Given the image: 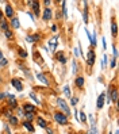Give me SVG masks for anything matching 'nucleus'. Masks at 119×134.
Here are the masks:
<instances>
[{"label":"nucleus","mask_w":119,"mask_h":134,"mask_svg":"<svg viewBox=\"0 0 119 134\" xmlns=\"http://www.w3.org/2000/svg\"><path fill=\"white\" fill-rule=\"evenodd\" d=\"M96 62V52H95L93 48H88V52H87V60H85V65H87V69H89V73H91V69L92 66L95 65Z\"/></svg>","instance_id":"f257e3e1"},{"label":"nucleus","mask_w":119,"mask_h":134,"mask_svg":"<svg viewBox=\"0 0 119 134\" xmlns=\"http://www.w3.org/2000/svg\"><path fill=\"white\" fill-rule=\"evenodd\" d=\"M53 58H54V61L60 62L61 65H66V62H68V53L65 50H57V52L53 53Z\"/></svg>","instance_id":"f03ea898"},{"label":"nucleus","mask_w":119,"mask_h":134,"mask_svg":"<svg viewBox=\"0 0 119 134\" xmlns=\"http://www.w3.org/2000/svg\"><path fill=\"white\" fill-rule=\"evenodd\" d=\"M53 118H54V121L57 122L60 126H66V125H69L68 116H66L64 113H61V111H54V113H53Z\"/></svg>","instance_id":"7ed1b4c3"},{"label":"nucleus","mask_w":119,"mask_h":134,"mask_svg":"<svg viewBox=\"0 0 119 134\" xmlns=\"http://www.w3.org/2000/svg\"><path fill=\"white\" fill-rule=\"evenodd\" d=\"M55 104H57L62 111L61 113H64L66 116H69L70 114V108H69V106H68V103H66V100L65 99H62V98H55Z\"/></svg>","instance_id":"20e7f679"},{"label":"nucleus","mask_w":119,"mask_h":134,"mask_svg":"<svg viewBox=\"0 0 119 134\" xmlns=\"http://www.w3.org/2000/svg\"><path fill=\"white\" fill-rule=\"evenodd\" d=\"M14 16H16V12H15V7L12 5V3L7 2L5 3V10H4V18L7 20H11Z\"/></svg>","instance_id":"39448f33"},{"label":"nucleus","mask_w":119,"mask_h":134,"mask_svg":"<svg viewBox=\"0 0 119 134\" xmlns=\"http://www.w3.org/2000/svg\"><path fill=\"white\" fill-rule=\"evenodd\" d=\"M10 84L14 87L16 91H23V88H25V84H23V79H19V77H12L10 80Z\"/></svg>","instance_id":"423d86ee"},{"label":"nucleus","mask_w":119,"mask_h":134,"mask_svg":"<svg viewBox=\"0 0 119 134\" xmlns=\"http://www.w3.org/2000/svg\"><path fill=\"white\" fill-rule=\"evenodd\" d=\"M53 10H52V7L50 8H43V11H42V14H41V18H42V20L45 22V23H47V22H50L52 19H53Z\"/></svg>","instance_id":"0eeeda50"},{"label":"nucleus","mask_w":119,"mask_h":134,"mask_svg":"<svg viewBox=\"0 0 119 134\" xmlns=\"http://www.w3.org/2000/svg\"><path fill=\"white\" fill-rule=\"evenodd\" d=\"M31 14L34 15V18H38V16H41V2H33L31 3Z\"/></svg>","instance_id":"6e6552de"},{"label":"nucleus","mask_w":119,"mask_h":134,"mask_svg":"<svg viewBox=\"0 0 119 134\" xmlns=\"http://www.w3.org/2000/svg\"><path fill=\"white\" fill-rule=\"evenodd\" d=\"M84 85H85V79H84V76H81V75H77L76 77H75V87L77 90H84Z\"/></svg>","instance_id":"1a4fd4ad"},{"label":"nucleus","mask_w":119,"mask_h":134,"mask_svg":"<svg viewBox=\"0 0 119 134\" xmlns=\"http://www.w3.org/2000/svg\"><path fill=\"white\" fill-rule=\"evenodd\" d=\"M18 68L22 70V72H23V75H25L27 79H29V80H33V75H31V70L25 65V64H22V62H18Z\"/></svg>","instance_id":"9d476101"},{"label":"nucleus","mask_w":119,"mask_h":134,"mask_svg":"<svg viewBox=\"0 0 119 134\" xmlns=\"http://www.w3.org/2000/svg\"><path fill=\"white\" fill-rule=\"evenodd\" d=\"M111 34H112V38L116 41L118 37V25H116V18L111 16Z\"/></svg>","instance_id":"9b49d317"},{"label":"nucleus","mask_w":119,"mask_h":134,"mask_svg":"<svg viewBox=\"0 0 119 134\" xmlns=\"http://www.w3.org/2000/svg\"><path fill=\"white\" fill-rule=\"evenodd\" d=\"M58 35H53L52 38H49V50L52 52H55V49H57L58 46Z\"/></svg>","instance_id":"f8f14e48"},{"label":"nucleus","mask_w":119,"mask_h":134,"mask_svg":"<svg viewBox=\"0 0 119 134\" xmlns=\"http://www.w3.org/2000/svg\"><path fill=\"white\" fill-rule=\"evenodd\" d=\"M22 110L25 111V114H35L37 113V107L33 103H25L22 107Z\"/></svg>","instance_id":"ddd939ff"},{"label":"nucleus","mask_w":119,"mask_h":134,"mask_svg":"<svg viewBox=\"0 0 119 134\" xmlns=\"http://www.w3.org/2000/svg\"><path fill=\"white\" fill-rule=\"evenodd\" d=\"M89 121H91V129L87 131V134H99L98 126H96V121H95V116L89 115Z\"/></svg>","instance_id":"4468645a"},{"label":"nucleus","mask_w":119,"mask_h":134,"mask_svg":"<svg viewBox=\"0 0 119 134\" xmlns=\"http://www.w3.org/2000/svg\"><path fill=\"white\" fill-rule=\"evenodd\" d=\"M8 22H10V29L11 30H19L20 29V19H19V16H14Z\"/></svg>","instance_id":"2eb2a0df"},{"label":"nucleus","mask_w":119,"mask_h":134,"mask_svg":"<svg viewBox=\"0 0 119 134\" xmlns=\"http://www.w3.org/2000/svg\"><path fill=\"white\" fill-rule=\"evenodd\" d=\"M83 20L85 25L89 23V11H88V3L84 2V10H83Z\"/></svg>","instance_id":"dca6fc26"},{"label":"nucleus","mask_w":119,"mask_h":134,"mask_svg":"<svg viewBox=\"0 0 119 134\" xmlns=\"http://www.w3.org/2000/svg\"><path fill=\"white\" fill-rule=\"evenodd\" d=\"M33 58L35 60V62L38 65H43V58H42L41 54H39L38 49H33Z\"/></svg>","instance_id":"f3484780"},{"label":"nucleus","mask_w":119,"mask_h":134,"mask_svg":"<svg viewBox=\"0 0 119 134\" xmlns=\"http://www.w3.org/2000/svg\"><path fill=\"white\" fill-rule=\"evenodd\" d=\"M16 53H18V57L20 58V60H26L27 58V50L25 49V48H22V46H18L16 48Z\"/></svg>","instance_id":"a211bd4d"},{"label":"nucleus","mask_w":119,"mask_h":134,"mask_svg":"<svg viewBox=\"0 0 119 134\" xmlns=\"http://www.w3.org/2000/svg\"><path fill=\"white\" fill-rule=\"evenodd\" d=\"M104 102H106V99H104V92H101L100 95L98 96V100H96V108H98V110H101L103 106H104Z\"/></svg>","instance_id":"6ab92c4d"},{"label":"nucleus","mask_w":119,"mask_h":134,"mask_svg":"<svg viewBox=\"0 0 119 134\" xmlns=\"http://www.w3.org/2000/svg\"><path fill=\"white\" fill-rule=\"evenodd\" d=\"M35 123L39 126V127H42V129H46L47 127V122L43 116H37L35 118Z\"/></svg>","instance_id":"aec40b11"},{"label":"nucleus","mask_w":119,"mask_h":134,"mask_svg":"<svg viewBox=\"0 0 119 134\" xmlns=\"http://www.w3.org/2000/svg\"><path fill=\"white\" fill-rule=\"evenodd\" d=\"M37 79H38V80L41 81L42 84H45L46 87L49 85V80H47V77H46L45 73H42V72H37Z\"/></svg>","instance_id":"412c9836"},{"label":"nucleus","mask_w":119,"mask_h":134,"mask_svg":"<svg viewBox=\"0 0 119 134\" xmlns=\"http://www.w3.org/2000/svg\"><path fill=\"white\" fill-rule=\"evenodd\" d=\"M61 7V14H62V19H68V10H66V2H60Z\"/></svg>","instance_id":"4be33fe9"},{"label":"nucleus","mask_w":119,"mask_h":134,"mask_svg":"<svg viewBox=\"0 0 119 134\" xmlns=\"http://www.w3.org/2000/svg\"><path fill=\"white\" fill-rule=\"evenodd\" d=\"M73 54H75V58L76 60L81 58V45H80V42H78L77 46H75V48H73Z\"/></svg>","instance_id":"5701e85b"},{"label":"nucleus","mask_w":119,"mask_h":134,"mask_svg":"<svg viewBox=\"0 0 119 134\" xmlns=\"http://www.w3.org/2000/svg\"><path fill=\"white\" fill-rule=\"evenodd\" d=\"M8 125L12 126V127H16V126H19V119H18V116H15V115L10 116V118H8Z\"/></svg>","instance_id":"b1692460"},{"label":"nucleus","mask_w":119,"mask_h":134,"mask_svg":"<svg viewBox=\"0 0 119 134\" xmlns=\"http://www.w3.org/2000/svg\"><path fill=\"white\" fill-rule=\"evenodd\" d=\"M23 127H26L29 130V133H35V127L33 122H27V121H23Z\"/></svg>","instance_id":"393cba45"},{"label":"nucleus","mask_w":119,"mask_h":134,"mask_svg":"<svg viewBox=\"0 0 119 134\" xmlns=\"http://www.w3.org/2000/svg\"><path fill=\"white\" fill-rule=\"evenodd\" d=\"M0 30H2L3 33H4V31H7V30H10V22L7 20L5 18L0 22Z\"/></svg>","instance_id":"a878e982"},{"label":"nucleus","mask_w":119,"mask_h":134,"mask_svg":"<svg viewBox=\"0 0 119 134\" xmlns=\"http://www.w3.org/2000/svg\"><path fill=\"white\" fill-rule=\"evenodd\" d=\"M4 37H5V39H8V41H14L15 39V33H14V30H7V31H4Z\"/></svg>","instance_id":"bb28decb"},{"label":"nucleus","mask_w":119,"mask_h":134,"mask_svg":"<svg viewBox=\"0 0 119 134\" xmlns=\"http://www.w3.org/2000/svg\"><path fill=\"white\" fill-rule=\"evenodd\" d=\"M31 38H33L34 45H37V43L41 42V39H42V34H41V33H34V34H31Z\"/></svg>","instance_id":"cd10ccee"},{"label":"nucleus","mask_w":119,"mask_h":134,"mask_svg":"<svg viewBox=\"0 0 119 134\" xmlns=\"http://www.w3.org/2000/svg\"><path fill=\"white\" fill-rule=\"evenodd\" d=\"M77 72H78V61L76 58H73L72 60V73L77 75Z\"/></svg>","instance_id":"c85d7f7f"},{"label":"nucleus","mask_w":119,"mask_h":134,"mask_svg":"<svg viewBox=\"0 0 119 134\" xmlns=\"http://www.w3.org/2000/svg\"><path fill=\"white\" fill-rule=\"evenodd\" d=\"M2 113H3V115L7 118V119H8L10 116H12L14 114H12V110H10L8 107H4V108H2Z\"/></svg>","instance_id":"c756f323"},{"label":"nucleus","mask_w":119,"mask_h":134,"mask_svg":"<svg viewBox=\"0 0 119 134\" xmlns=\"http://www.w3.org/2000/svg\"><path fill=\"white\" fill-rule=\"evenodd\" d=\"M62 92H64V95H65L68 99L72 98V92H70V88H69V85H68V84L64 85V88H62Z\"/></svg>","instance_id":"7c9ffc66"},{"label":"nucleus","mask_w":119,"mask_h":134,"mask_svg":"<svg viewBox=\"0 0 119 134\" xmlns=\"http://www.w3.org/2000/svg\"><path fill=\"white\" fill-rule=\"evenodd\" d=\"M29 96L34 100V103H35V104H41V100L37 98V93H35V92H30V93H29Z\"/></svg>","instance_id":"2f4dec72"},{"label":"nucleus","mask_w":119,"mask_h":134,"mask_svg":"<svg viewBox=\"0 0 119 134\" xmlns=\"http://www.w3.org/2000/svg\"><path fill=\"white\" fill-rule=\"evenodd\" d=\"M78 115H80V119H78V121H80L81 123H85L87 121H88V118H87V114H85L84 111H80V113H78Z\"/></svg>","instance_id":"473e14b6"},{"label":"nucleus","mask_w":119,"mask_h":134,"mask_svg":"<svg viewBox=\"0 0 119 134\" xmlns=\"http://www.w3.org/2000/svg\"><path fill=\"white\" fill-rule=\"evenodd\" d=\"M37 114V113H35ZM35 114H25V121L27 122H33L34 118H35Z\"/></svg>","instance_id":"72a5a7b5"},{"label":"nucleus","mask_w":119,"mask_h":134,"mask_svg":"<svg viewBox=\"0 0 119 134\" xmlns=\"http://www.w3.org/2000/svg\"><path fill=\"white\" fill-rule=\"evenodd\" d=\"M107 60H108L107 54H104V56H103V60H101V69H103V70L107 68Z\"/></svg>","instance_id":"f704fd0d"},{"label":"nucleus","mask_w":119,"mask_h":134,"mask_svg":"<svg viewBox=\"0 0 119 134\" xmlns=\"http://www.w3.org/2000/svg\"><path fill=\"white\" fill-rule=\"evenodd\" d=\"M69 102H70V106H73V107H75V106H77V103H78V98L72 95V98L69 99Z\"/></svg>","instance_id":"c9c22d12"},{"label":"nucleus","mask_w":119,"mask_h":134,"mask_svg":"<svg viewBox=\"0 0 119 134\" xmlns=\"http://www.w3.org/2000/svg\"><path fill=\"white\" fill-rule=\"evenodd\" d=\"M7 66H8V60L3 57L0 60V68H7Z\"/></svg>","instance_id":"e433bc0d"},{"label":"nucleus","mask_w":119,"mask_h":134,"mask_svg":"<svg viewBox=\"0 0 119 134\" xmlns=\"http://www.w3.org/2000/svg\"><path fill=\"white\" fill-rule=\"evenodd\" d=\"M112 54H114L115 58H118V45H116V41H115L114 45H112Z\"/></svg>","instance_id":"4c0bfd02"},{"label":"nucleus","mask_w":119,"mask_h":134,"mask_svg":"<svg viewBox=\"0 0 119 134\" xmlns=\"http://www.w3.org/2000/svg\"><path fill=\"white\" fill-rule=\"evenodd\" d=\"M53 18H55V20H61V19H62L61 11H55V14H53Z\"/></svg>","instance_id":"58836bf2"},{"label":"nucleus","mask_w":119,"mask_h":134,"mask_svg":"<svg viewBox=\"0 0 119 134\" xmlns=\"http://www.w3.org/2000/svg\"><path fill=\"white\" fill-rule=\"evenodd\" d=\"M41 4H43L45 8H50V5L53 4V2H52V0H45V2H42Z\"/></svg>","instance_id":"ea45409f"},{"label":"nucleus","mask_w":119,"mask_h":134,"mask_svg":"<svg viewBox=\"0 0 119 134\" xmlns=\"http://www.w3.org/2000/svg\"><path fill=\"white\" fill-rule=\"evenodd\" d=\"M50 31H52L53 34L57 33V31H58V25H57V23H54V25H52V26H50Z\"/></svg>","instance_id":"a19ab883"},{"label":"nucleus","mask_w":119,"mask_h":134,"mask_svg":"<svg viewBox=\"0 0 119 134\" xmlns=\"http://www.w3.org/2000/svg\"><path fill=\"white\" fill-rule=\"evenodd\" d=\"M15 111H16V114H18V115H15V116H25V111L22 110V107H18Z\"/></svg>","instance_id":"79ce46f5"},{"label":"nucleus","mask_w":119,"mask_h":134,"mask_svg":"<svg viewBox=\"0 0 119 134\" xmlns=\"http://www.w3.org/2000/svg\"><path fill=\"white\" fill-rule=\"evenodd\" d=\"M116 60H118V58H115V57L111 58V62H110V68H111V69H114V68L116 66Z\"/></svg>","instance_id":"37998d69"},{"label":"nucleus","mask_w":119,"mask_h":134,"mask_svg":"<svg viewBox=\"0 0 119 134\" xmlns=\"http://www.w3.org/2000/svg\"><path fill=\"white\" fill-rule=\"evenodd\" d=\"M26 41H27L29 43H34V42H33V38H31V34H27V35H26Z\"/></svg>","instance_id":"c03bdc74"},{"label":"nucleus","mask_w":119,"mask_h":134,"mask_svg":"<svg viewBox=\"0 0 119 134\" xmlns=\"http://www.w3.org/2000/svg\"><path fill=\"white\" fill-rule=\"evenodd\" d=\"M101 43H103V49H107V41H106V38H101Z\"/></svg>","instance_id":"a18cd8bd"},{"label":"nucleus","mask_w":119,"mask_h":134,"mask_svg":"<svg viewBox=\"0 0 119 134\" xmlns=\"http://www.w3.org/2000/svg\"><path fill=\"white\" fill-rule=\"evenodd\" d=\"M7 96V92H0V100H4Z\"/></svg>","instance_id":"49530a36"},{"label":"nucleus","mask_w":119,"mask_h":134,"mask_svg":"<svg viewBox=\"0 0 119 134\" xmlns=\"http://www.w3.org/2000/svg\"><path fill=\"white\" fill-rule=\"evenodd\" d=\"M46 131H47V134H54L53 129H52V127H49V126H47V127H46Z\"/></svg>","instance_id":"de8ad7c7"},{"label":"nucleus","mask_w":119,"mask_h":134,"mask_svg":"<svg viewBox=\"0 0 119 134\" xmlns=\"http://www.w3.org/2000/svg\"><path fill=\"white\" fill-rule=\"evenodd\" d=\"M4 19V12L2 11V8H0V22H2Z\"/></svg>","instance_id":"09e8293b"},{"label":"nucleus","mask_w":119,"mask_h":134,"mask_svg":"<svg viewBox=\"0 0 119 134\" xmlns=\"http://www.w3.org/2000/svg\"><path fill=\"white\" fill-rule=\"evenodd\" d=\"M3 58V52H2V49H0V60Z\"/></svg>","instance_id":"8fccbe9b"},{"label":"nucleus","mask_w":119,"mask_h":134,"mask_svg":"<svg viewBox=\"0 0 119 134\" xmlns=\"http://www.w3.org/2000/svg\"><path fill=\"white\" fill-rule=\"evenodd\" d=\"M108 134H112V133H111V131H110V133H108Z\"/></svg>","instance_id":"3c124183"}]
</instances>
